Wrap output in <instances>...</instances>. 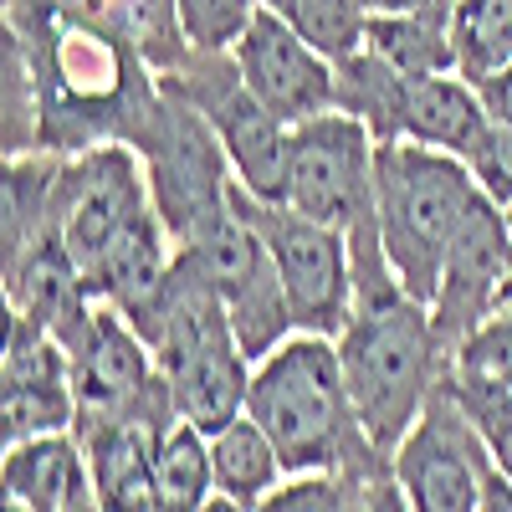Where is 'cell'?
<instances>
[{"label": "cell", "mask_w": 512, "mask_h": 512, "mask_svg": "<svg viewBox=\"0 0 512 512\" xmlns=\"http://www.w3.org/2000/svg\"><path fill=\"white\" fill-rule=\"evenodd\" d=\"M246 415L272 436L287 477L313 472H390L384 456L359 425V410L344 384L338 338L292 333L251 369Z\"/></svg>", "instance_id": "cell-1"}, {"label": "cell", "mask_w": 512, "mask_h": 512, "mask_svg": "<svg viewBox=\"0 0 512 512\" xmlns=\"http://www.w3.org/2000/svg\"><path fill=\"white\" fill-rule=\"evenodd\" d=\"M338 359H344V384L364 436L384 456H395L451 369L431 308L415 303L400 282L359 287L354 318L338 333Z\"/></svg>", "instance_id": "cell-2"}, {"label": "cell", "mask_w": 512, "mask_h": 512, "mask_svg": "<svg viewBox=\"0 0 512 512\" xmlns=\"http://www.w3.org/2000/svg\"><path fill=\"white\" fill-rule=\"evenodd\" d=\"M477 180L466 159L425 149L410 139L374 149V226L395 282L431 308L441 287V267L461 221L477 205Z\"/></svg>", "instance_id": "cell-3"}, {"label": "cell", "mask_w": 512, "mask_h": 512, "mask_svg": "<svg viewBox=\"0 0 512 512\" xmlns=\"http://www.w3.org/2000/svg\"><path fill=\"white\" fill-rule=\"evenodd\" d=\"M139 333L149 338L175 410L195 420L205 436H216L221 425L246 415V390L256 364L246 359L216 287L200 277V267L185 251L175 256V277H169L154 318Z\"/></svg>", "instance_id": "cell-4"}, {"label": "cell", "mask_w": 512, "mask_h": 512, "mask_svg": "<svg viewBox=\"0 0 512 512\" xmlns=\"http://www.w3.org/2000/svg\"><path fill=\"white\" fill-rule=\"evenodd\" d=\"M374 134L344 108L308 118L292 128V159H287V190L282 205L308 221H323L354 241V272L359 287L395 282L374 226Z\"/></svg>", "instance_id": "cell-5"}, {"label": "cell", "mask_w": 512, "mask_h": 512, "mask_svg": "<svg viewBox=\"0 0 512 512\" xmlns=\"http://www.w3.org/2000/svg\"><path fill=\"white\" fill-rule=\"evenodd\" d=\"M236 200L256 236L267 241V256L277 267V282L287 292V313L297 333H323L338 338L354 318L359 303V272H354V241L323 221H308L287 205L251 200L236 185Z\"/></svg>", "instance_id": "cell-6"}, {"label": "cell", "mask_w": 512, "mask_h": 512, "mask_svg": "<svg viewBox=\"0 0 512 512\" xmlns=\"http://www.w3.org/2000/svg\"><path fill=\"white\" fill-rule=\"evenodd\" d=\"M164 93H175L205 113L216 139L231 159V175L251 200L282 205L287 190V159H292V123H282L267 103L241 82L231 52L226 57H190L180 72L159 77Z\"/></svg>", "instance_id": "cell-7"}, {"label": "cell", "mask_w": 512, "mask_h": 512, "mask_svg": "<svg viewBox=\"0 0 512 512\" xmlns=\"http://www.w3.org/2000/svg\"><path fill=\"white\" fill-rule=\"evenodd\" d=\"M390 472L410 512H482V497L497 477L492 451L477 436L472 415L461 410L451 379L436 384L431 405L420 410L410 436L395 446Z\"/></svg>", "instance_id": "cell-8"}, {"label": "cell", "mask_w": 512, "mask_h": 512, "mask_svg": "<svg viewBox=\"0 0 512 512\" xmlns=\"http://www.w3.org/2000/svg\"><path fill=\"white\" fill-rule=\"evenodd\" d=\"M72 395H77V431H93L108 420H128V415H180L169 400L159 364L149 338L128 323L113 303H98L88 328H82L72 344Z\"/></svg>", "instance_id": "cell-9"}, {"label": "cell", "mask_w": 512, "mask_h": 512, "mask_svg": "<svg viewBox=\"0 0 512 512\" xmlns=\"http://www.w3.org/2000/svg\"><path fill=\"white\" fill-rule=\"evenodd\" d=\"M154 205L139 159L123 144L77 149L57 175V236L77 262L82 282L108 256V246Z\"/></svg>", "instance_id": "cell-10"}, {"label": "cell", "mask_w": 512, "mask_h": 512, "mask_svg": "<svg viewBox=\"0 0 512 512\" xmlns=\"http://www.w3.org/2000/svg\"><path fill=\"white\" fill-rule=\"evenodd\" d=\"M241 82L267 103L282 123H308L338 108V62L323 57L303 31H292L277 11H256L246 36L231 52Z\"/></svg>", "instance_id": "cell-11"}, {"label": "cell", "mask_w": 512, "mask_h": 512, "mask_svg": "<svg viewBox=\"0 0 512 512\" xmlns=\"http://www.w3.org/2000/svg\"><path fill=\"white\" fill-rule=\"evenodd\" d=\"M507 267H512V221L502 205L477 195L472 216L461 221V231L451 241L441 287L431 297V323L441 333L446 359H456L466 338L497 313V292L507 282Z\"/></svg>", "instance_id": "cell-12"}, {"label": "cell", "mask_w": 512, "mask_h": 512, "mask_svg": "<svg viewBox=\"0 0 512 512\" xmlns=\"http://www.w3.org/2000/svg\"><path fill=\"white\" fill-rule=\"evenodd\" d=\"M169 420V415H164ZM164 420L128 415L93 431H77L88 451V477L103 512H159V482H154V431Z\"/></svg>", "instance_id": "cell-13"}, {"label": "cell", "mask_w": 512, "mask_h": 512, "mask_svg": "<svg viewBox=\"0 0 512 512\" xmlns=\"http://www.w3.org/2000/svg\"><path fill=\"white\" fill-rule=\"evenodd\" d=\"M487 103L482 93L466 82L461 72H436V77H405L400 93V134L410 144L441 149L466 159L477 149V139L487 134Z\"/></svg>", "instance_id": "cell-14"}, {"label": "cell", "mask_w": 512, "mask_h": 512, "mask_svg": "<svg viewBox=\"0 0 512 512\" xmlns=\"http://www.w3.org/2000/svg\"><path fill=\"white\" fill-rule=\"evenodd\" d=\"M0 482H6V497H21L36 512H67L77 492L93 487L88 451H82L77 431H57V436H36V441L6 446Z\"/></svg>", "instance_id": "cell-15"}, {"label": "cell", "mask_w": 512, "mask_h": 512, "mask_svg": "<svg viewBox=\"0 0 512 512\" xmlns=\"http://www.w3.org/2000/svg\"><path fill=\"white\" fill-rule=\"evenodd\" d=\"M364 52L390 62L400 77L456 72L451 11H374L364 31Z\"/></svg>", "instance_id": "cell-16"}, {"label": "cell", "mask_w": 512, "mask_h": 512, "mask_svg": "<svg viewBox=\"0 0 512 512\" xmlns=\"http://www.w3.org/2000/svg\"><path fill=\"white\" fill-rule=\"evenodd\" d=\"M210 466H216V492L246 512H256L287 482V466H282L272 436L251 415H236L231 425H221L210 436Z\"/></svg>", "instance_id": "cell-17"}, {"label": "cell", "mask_w": 512, "mask_h": 512, "mask_svg": "<svg viewBox=\"0 0 512 512\" xmlns=\"http://www.w3.org/2000/svg\"><path fill=\"white\" fill-rule=\"evenodd\" d=\"M154 482H159V512H200L216 497L210 436L195 420L169 415L154 431Z\"/></svg>", "instance_id": "cell-18"}, {"label": "cell", "mask_w": 512, "mask_h": 512, "mask_svg": "<svg viewBox=\"0 0 512 512\" xmlns=\"http://www.w3.org/2000/svg\"><path fill=\"white\" fill-rule=\"evenodd\" d=\"M456 72L482 88L512 62V0H456L451 6Z\"/></svg>", "instance_id": "cell-19"}, {"label": "cell", "mask_w": 512, "mask_h": 512, "mask_svg": "<svg viewBox=\"0 0 512 512\" xmlns=\"http://www.w3.org/2000/svg\"><path fill=\"white\" fill-rule=\"evenodd\" d=\"M267 11H277L292 31H303L313 47L333 62H344L364 52V31H369V6L364 0H262Z\"/></svg>", "instance_id": "cell-20"}, {"label": "cell", "mask_w": 512, "mask_h": 512, "mask_svg": "<svg viewBox=\"0 0 512 512\" xmlns=\"http://www.w3.org/2000/svg\"><path fill=\"white\" fill-rule=\"evenodd\" d=\"M446 379H451V390H456L461 410L472 415L477 436L487 441L492 466L512 482V390H507V384H497V379H487V374L456 369V364L446 369Z\"/></svg>", "instance_id": "cell-21"}, {"label": "cell", "mask_w": 512, "mask_h": 512, "mask_svg": "<svg viewBox=\"0 0 512 512\" xmlns=\"http://www.w3.org/2000/svg\"><path fill=\"white\" fill-rule=\"evenodd\" d=\"M379 477V472H374ZM359 472H313L287 477L256 512H369V482Z\"/></svg>", "instance_id": "cell-22"}, {"label": "cell", "mask_w": 512, "mask_h": 512, "mask_svg": "<svg viewBox=\"0 0 512 512\" xmlns=\"http://www.w3.org/2000/svg\"><path fill=\"white\" fill-rule=\"evenodd\" d=\"M175 6H180L190 52L195 57H226L246 36L251 16L262 11V0H175Z\"/></svg>", "instance_id": "cell-23"}, {"label": "cell", "mask_w": 512, "mask_h": 512, "mask_svg": "<svg viewBox=\"0 0 512 512\" xmlns=\"http://www.w3.org/2000/svg\"><path fill=\"white\" fill-rule=\"evenodd\" d=\"M466 169H472L477 190L492 205L512 210V128L507 123H487V134L477 139V149L466 154Z\"/></svg>", "instance_id": "cell-24"}, {"label": "cell", "mask_w": 512, "mask_h": 512, "mask_svg": "<svg viewBox=\"0 0 512 512\" xmlns=\"http://www.w3.org/2000/svg\"><path fill=\"white\" fill-rule=\"evenodd\" d=\"M451 364L456 369H472V374H487V379H497V384H507V390H512V318H487L461 344V354Z\"/></svg>", "instance_id": "cell-25"}, {"label": "cell", "mask_w": 512, "mask_h": 512, "mask_svg": "<svg viewBox=\"0 0 512 512\" xmlns=\"http://www.w3.org/2000/svg\"><path fill=\"white\" fill-rule=\"evenodd\" d=\"M477 93H482V103H487V118H492V123H507V128H512V62H507V67H502L497 77H487Z\"/></svg>", "instance_id": "cell-26"}, {"label": "cell", "mask_w": 512, "mask_h": 512, "mask_svg": "<svg viewBox=\"0 0 512 512\" xmlns=\"http://www.w3.org/2000/svg\"><path fill=\"white\" fill-rule=\"evenodd\" d=\"M369 512H410V502H405L395 472H379V477L369 482Z\"/></svg>", "instance_id": "cell-27"}, {"label": "cell", "mask_w": 512, "mask_h": 512, "mask_svg": "<svg viewBox=\"0 0 512 512\" xmlns=\"http://www.w3.org/2000/svg\"><path fill=\"white\" fill-rule=\"evenodd\" d=\"M369 16L374 11H451L456 0H364Z\"/></svg>", "instance_id": "cell-28"}, {"label": "cell", "mask_w": 512, "mask_h": 512, "mask_svg": "<svg viewBox=\"0 0 512 512\" xmlns=\"http://www.w3.org/2000/svg\"><path fill=\"white\" fill-rule=\"evenodd\" d=\"M482 512H512V482L497 472L492 477V487H487V497H482Z\"/></svg>", "instance_id": "cell-29"}, {"label": "cell", "mask_w": 512, "mask_h": 512, "mask_svg": "<svg viewBox=\"0 0 512 512\" xmlns=\"http://www.w3.org/2000/svg\"><path fill=\"white\" fill-rule=\"evenodd\" d=\"M492 318H512V267H507V282H502V292H497V313Z\"/></svg>", "instance_id": "cell-30"}, {"label": "cell", "mask_w": 512, "mask_h": 512, "mask_svg": "<svg viewBox=\"0 0 512 512\" xmlns=\"http://www.w3.org/2000/svg\"><path fill=\"white\" fill-rule=\"evenodd\" d=\"M200 512H246V507H236L231 497H221V492H216V497H210V502H205Z\"/></svg>", "instance_id": "cell-31"}, {"label": "cell", "mask_w": 512, "mask_h": 512, "mask_svg": "<svg viewBox=\"0 0 512 512\" xmlns=\"http://www.w3.org/2000/svg\"><path fill=\"white\" fill-rule=\"evenodd\" d=\"M0 512H36V507H26L21 497H6V502H0Z\"/></svg>", "instance_id": "cell-32"}, {"label": "cell", "mask_w": 512, "mask_h": 512, "mask_svg": "<svg viewBox=\"0 0 512 512\" xmlns=\"http://www.w3.org/2000/svg\"><path fill=\"white\" fill-rule=\"evenodd\" d=\"M507 221H512V210H507Z\"/></svg>", "instance_id": "cell-33"}]
</instances>
